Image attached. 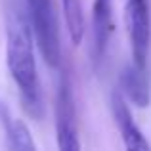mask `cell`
<instances>
[{"label":"cell","instance_id":"6da1fadb","mask_svg":"<svg viewBox=\"0 0 151 151\" xmlns=\"http://www.w3.org/2000/svg\"><path fill=\"white\" fill-rule=\"evenodd\" d=\"M6 63L14 82L17 84L19 98L25 111L33 119H40L44 113V105H42L37 59H35L33 33L21 15L10 19V25H8Z\"/></svg>","mask_w":151,"mask_h":151},{"label":"cell","instance_id":"7a4b0ae2","mask_svg":"<svg viewBox=\"0 0 151 151\" xmlns=\"http://www.w3.org/2000/svg\"><path fill=\"white\" fill-rule=\"evenodd\" d=\"M25 4L29 10L31 33L37 40L42 58L50 67H58L61 59V46L52 0H25Z\"/></svg>","mask_w":151,"mask_h":151},{"label":"cell","instance_id":"3957f363","mask_svg":"<svg viewBox=\"0 0 151 151\" xmlns=\"http://www.w3.org/2000/svg\"><path fill=\"white\" fill-rule=\"evenodd\" d=\"M124 23L128 33L132 65L145 71L151 42V12L149 0H126L124 6Z\"/></svg>","mask_w":151,"mask_h":151},{"label":"cell","instance_id":"277c9868","mask_svg":"<svg viewBox=\"0 0 151 151\" xmlns=\"http://www.w3.org/2000/svg\"><path fill=\"white\" fill-rule=\"evenodd\" d=\"M55 140H58V151H81L73 96L65 77L59 81L55 96Z\"/></svg>","mask_w":151,"mask_h":151},{"label":"cell","instance_id":"5b68a950","mask_svg":"<svg viewBox=\"0 0 151 151\" xmlns=\"http://www.w3.org/2000/svg\"><path fill=\"white\" fill-rule=\"evenodd\" d=\"M111 105H113L115 122H117L119 132H121V140L124 144V151H151L149 142L145 140L144 132L140 130V126L132 119V113H130L124 98L119 92L113 94Z\"/></svg>","mask_w":151,"mask_h":151},{"label":"cell","instance_id":"8992f818","mask_svg":"<svg viewBox=\"0 0 151 151\" xmlns=\"http://www.w3.org/2000/svg\"><path fill=\"white\" fill-rule=\"evenodd\" d=\"M92 29L94 54H96V59H101L107 52L111 35H113V0H94Z\"/></svg>","mask_w":151,"mask_h":151},{"label":"cell","instance_id":"52a82bcc","mask_svg":"<svg viewBox=\"0 0 151 151\" xmlns=\"http://www.w3.org/2000/svg\"><path fill=\"white\" fill-rule=\"evenodd\" d=\"M121 96H126L130 103L144 109L151 101V90L145 71L134 65H126L121 73Z\"/></svg>","mask_w":151,"mask_h":151},{"label":"cell","instance_id":"ba28073f","mask_svg":"<svg viewBox=\"0 0 151 151\" xmlns=\"http://www.w3.org/2000/svg\"><path fill=\"white\" fill-rule=\"evenodd\" d=\"M4 130H6V142L10 151H37L33 134L23 121L10 117L6 113L4 115Z\"/></svg>","mask_w":151,"mask_h":151},{"label":"cell","instance_id":"9c48e42d","mask_svg":"<svg viewBox=\"0 0 151 151\" xmlns=\"http://www.w3.org/2000/svg\"><path fill=\"white\" fill-rule=\"evenodd\" d=\"M63 8V17H65V27L69 38L75 46H78L84 38L86 21H84V12H82L81 0H61Z\"/></svg>","mask_w":151,"mask_h":151}]
</instances>
